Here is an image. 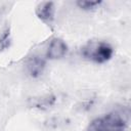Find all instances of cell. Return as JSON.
I'll return each instance as SVG.
<instances>
[{
    "label": "cell",
    "mask_w": 131,
    "mask_h": 131,
    "mask_svg": "<svg viewBox=\"0 0 131 131\" xmlns=\"http://www.w3.org/2000/svg\"><path fill=\"white\" fill-rule=\"evenodd\" d=\"M82 55L95 63H104L108 61L113 54L114 48L105 41H89L81 48Z\"/></svg>",
    "instance_id": "1"
},
{
    "label": "cell",
    "mask_w": 131,
    "mask_h": 131,
    "mask_svg": "<svg viewBox=\"0 0 131 131\" xmlns=\"http://www.w3.org/2000/svg\"><path fill=\"white\" fill-rule=\"evenodd\" d=\"M125 127L124 118L119 113L113 112L92 120L86 131H124Z\"/></svg>",
    "instance_id": "2"
},
{
    "label": "cell",
    "mask_w": 131,
    "mask_h": 131,
    "mask_svg": "<svg viewBox=\"0 0 131 131\" xmlns=\"http://www.w3.org/2000/svg\"><path fill=\"white\" fill-rule=\"evenodd\" d=\"M35 13L41 21L52 28L55 18V6L52 1L40 2L35 8Z\"/></svg>",
    "instance_id": "3"
},
{
    "label": "cell",
    "mask_w": 131,
    "mask_h": 131,
    "mask_svg": "<svg viewBox=\"0 0 131 131\" xmlns=\"http://www.w3.org/2000/svg\"><path fill=\"white\" fill-rule=\"evenodd\" d=\"M68 52V45L67 43L60 38H53L47 47L46 50V58L47 59H59L62 58Z\"/></svg>",
    "instance_id": "4"
},
{
    "label": "cell",
    "mask_w": 131,
    "mask_h": 131,
    "mask_svg": "<svg viewBox=\"0 0 131 131\" xmlns=\"http://www.w3.org/2000/svg\"><path fill=\"white\" fill-rule=\"evenodd\" d=\"M45 66H46L45 59L38 55H33L27 60V63H26L28 73L30 74V76L34 78H37L43 74Z\"/></svg>",
    "instance_id": "5"
},
{
    "label": "cell",
    "mask_w": 131,
    "mask_h": 131,
    "mask_svg": "<svg viewBox=\"0 0 131 131\" xmlns=\"http://www.w3.org/2000/svg\"><path fill=\"white\" fill-rule=\"evenodd\" d=\"M102 1L100 0H79L76 2L79 8L84 10H93L100 6Z\"/></svg>",
    "instance_id": "6"
},
{
    "label": "cell",
    "mask_w": 131,
    "mask_h": 131,
    "mask_svg": "<svg viewBox=\"0 0 131 131\" xmlns=\"http://www.w3.org/2000/svg\"><path fill=\"white\" fill-rule=\"evenodd\" d=\"M10 42H11L10 30L9 28H5L0 34V51L8 49L10 46Z\"/></svg>",
    "instance_id": "7"
}]
</instances>
